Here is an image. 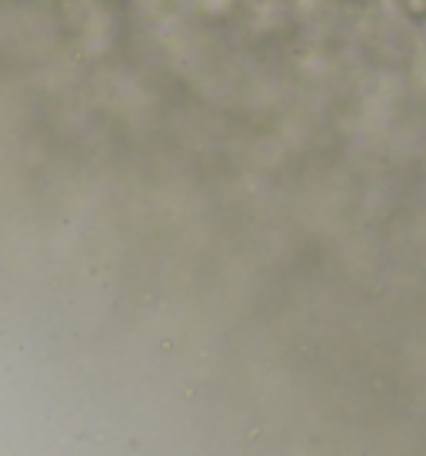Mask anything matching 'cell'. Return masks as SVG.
I'll return each mask as SVG.
<instances>
[{"instance_id": "6da1fadb", "label": "cell", "mask_w": 426, "mask_h": 456, "mask_svg": "<svg viewBox=\"0 0 426 456\" xmlns=\"http://www.w3.org/2000/svg\"><path fill=\"white\" fill-rule=\"evenodd\" d=\"M406 7L414 17H426V0H406Z\"/></svg>"}]
</instances>
